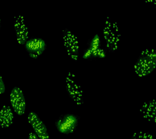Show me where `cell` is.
I'll return each instance as SVG.
<instances>
[{
    "mask_svg": "<svg viewBox=\"0 0 156 139\" xmlns=\"http://www.w3.org/2000/svg\"><path fill=\"white\" fill-rule=\"evenodd\" d=\"M80 117L76 114L67 113L61 114L55 122V126L61 134L68 135L78 129Z\"/></svg>",
    "mask_w": 156,
    "mask_h": 139,
    "instance_id": "obj_1",
    "label": "cell"
},
{
    "mask_svg": "<svg viewBox=\"0 0 156 139\" xmlns=\"http://www.w3.org/2000/svg\"><path fill=\"white\" fill-rule=\"evenodd\" d=\"M63 44L66 49L67 55L74 61L79 58V41L78 38L66 28L63 30Z\"/></svg>",
    "mask_w": 156,
    "mask_h": 139,
    "instance_id": "obj_2",
    "label": "cell"
},
{
    "mask_svg": "<svg viewBox=\"0 0 156 139\" xmlns=\"http://www.w3.org/2000/svg\"><path fill=\"white\" fill-rule=\"evenodd\" d=\"M24 46L29 57L33 59H38L47 48L46 41L37 37L28 39Z\"/></svg>",
    "mask_w": 156,
    "mask_h": 139,
    "instance_id": "obj_3",
    "label": "cell"
},
{
    "mask_svg": "<svg viewBox=\"0 0 156 139\" xmlns=\"http://www.w3.org/2000/svg\"><path fill=\"white\" fill-rule=\"evenodd\" d=\"M72 73L69 74L66 78V88L69 97L76 104L81 106L84 103V95L81 86L78 85L72 79Z\"/></svg>",
    "mask_w": 156,
    "mask_h": 139,
    "instance_id": "obj_4",
    "label": "cell"
},
{
    "mask_svg": "<svg viewBox=\"0 0 156 139\" xmlns=\"http://www.w3.org/2000/svg\"><path fill=\"white\" fill-rule=\"evenodd\" d=\"M9 101L13 111L18 115H23L25 113L26 102L21 89L14 86L10 94Z\"/></svg>",
    "mask_w": 156,
    "mask_h": 139,
    "instance_id": "obj_5",
    "label": "cell"
},
{
    "mask_svg": "<svg viewBox=\"0 0 156 139\" xmlns=\"http://www.w3.org/2000/svg\"><path fill=\"white\" fill-rule=\"evenodd\" d=\"M27 120L39 139H49V135L46 124L35 112L33 111L29 112Z\"/></svg>",
    "mask_w": 156,
    "mask_h": 139,
    "instance_id": "obj_6",
    "label": "cell"
},
{
    "mask_svg": "<svg viewBox=\"0 0 156 139\" xmlns=\"http://www.w3.org/2000/svg\"><path fill=\"white\" fill-rule=\"evenodd\" d=\"M14 28L17 42L20 45L24 46L29 38V33L28 28L23 15H19L16 17Z\"/></svg>",
    "mask_w": 156,
    "mask_h": 139,
    "instance_id": "obj_7",
    "label": "cell"
},
{
    "mask_svg": "<svg viewBox=\"0 0 156 139\" xmlns=\"http://www.w3.org/2000/svg\"><path fill=\"white\" fill-rule=\"evenodd\" d=\"M140 112L143 118L149 123H156V102L155 100L146 101L140 107Z\"/></svg>",
    "mask_w": 156,
    "mask_h": 139,
    "instance_id": "obj_8",
    "label": "cell"
},
{
    "mask_svg": "<svg viewBox=\"0 0 156 139\" xmlns=\"http://www.w3.org/2000/svg\"><path fill=\"white\" fill-rule=\"evenodd\" d=\"M14 115L9 106L3 105L0 111V127L2 129L9 127L13 124Z\"/></svg>",
    "mask_w": 156,
    "mask_h": 139,
    "instance_id": "obj_9",
    "label": "cell"
},
{
    "mask_svg": "<svg viewBox=\"0 0 156 139\" xmlns=\"http://www.w3.org/2000/svg\"><path fill=\"white\" fill-rule=\"evenodd\" d=\"M130 139H156L155 135L147 131H140L133 134Z\"/></svg>",
    "mask_w": 156,
    "mask_h": 139,
    "instance_id": "obj_10",
    "label": "cell"
},
{
    "mask_svg": "<svg viewBox=\"0 0 156 139\" xmlns=\"http://www.w3.org/2000/svg\"><path fill=\"white\" fill-rule=\"evenodd\" d=\"M5 91V86L4 82L0 74V94L4 93Z\"/></svg>",
    "mask_w": 156,
    "mask_h": 139,
    "instance_id": "obj_11",
    "label": "cell"
},
{
    "mask_svg": "<svg viewBox=\"0 0 156 139\" xmlns=\"http://www.w3.org/2000/svg\"><path fill=\"white\" fill-rule=\"evenodd\" d=\"M28 139H40L38 137L35 133H30L29 134Z\"/></svg>",
    "mask_w": 156,
    "mask_h": 139,
    "instance_id": "obj_12",
    "label": "cell"
},
{
    "mask_svg": "<svg viewBox=\"0 0 156 139\" xmlns=\"http://www.w3.org/2000/svg\"><path fill=\"white\" fill-rule=\"evenodd\" d=\"M91 40H96L97 41H100V37L98 34H96Z\"/></svg>",
    "mask_w": 156,
    "mask_h": 139,
    "instance_id": "obj_13",
    "label": "cell"
},
{
    "mask_svg": "<svg viewBox=\"0 0 156 139\" xmlns=\"http://www.w3.org/2000/svg\"><path fill=\"white\" fill-rule=\"evenodd\" d=\"M101 41H98V42H90V46H94V45L100 44H101Z\"/></svg>",
    "mask_w": 156,
    "mask_h": 139,
    "instance_id": "obj_14",
    "label": "cell"
},
{
    "mask_svg": "<svg viewBox=\"0 0 156 139\" xmlns=\"http://www.w3.org/2000/svg\"><path fill=\"white\" fill-rule=\"evenodd\" d=\"M99 48V47H94V48H92V47H89V49H90V50H92V51L97 50Z\"/></svg>",
    "mask_w": 156,
    "mask_h": 139,
    "instance_id": "obj_15",
    "label": "cell"
},
{
    "mask_svg": "<svg viewBox=\"0 0 156 139\" xmlns=\"http://www.w3.org/2000/svg\"><path fill=\"white\" fill-rule=\"evenodd\" d=\"M101 46V44H100L94 45V46H90V47H92V48H94V47H100V46Z\"/></svg>",
    "mask_w": 156,
    "mask_h": 139,
    "instance_id": "obj_16",
    "label": "cell"
},
{
    "mask_svg": "<svg viewBox=\"0 0 156 139\" xmlns=\"http://www.w3.org/2000/svg\"><path fill=\"white\" fill-rule=\"evenodd\" d=\"M108 30H106L105 31V32H103V35H105V36H107V34L108 33Z\"/></svg>",
    "mask_w": 156,
    "mask_h": 139,
    "instance_id": "obj_17",
    "label": "cell"
},
{
    "mask_svg": "<svg viewBox=\"0 0 156 139\" xmlns=\"http://www.w3.org/2000/svg\"><path fill=\"white\" fill-rule=\"evenodd\" d=\"M105 53H106V52H105V53H104V54L103 55H102V56H101V57H100L99 58H105V57H106Z\"/></svg>",
    "mask_w": 156,
    "mask_h": 139,
    "instance_id": "obj_18",
    "label": "cell"
},
{
    "mask_svg": "<svg viewBox=\"0 0 156 139\" xmlns=\"http://www.w3.org/2000/svg\"><path fill=\"white\" fill-rule=\"evenodd\" d=\"M97 52H96V53H95L94 54L92 55V57H94V58H95V57H97Z\"/></svg>",
    "mask_w": 156,
    "mask_h": 139,
    "instance_id": "obj_19",
    "label": "cell"
},
{
    "mask_svg": "<svg viewBox=\"0 0 156 139\" xmlns=\"http://www.w3.org/2000/svg\"><path fill=\"white\" fill-rule=\"evenodd\" d=\"M137 68H138L137 65H136V64H135V65H134V70H136V69H137Z\"/></svg>",
    "mask_w": 156,
    "mask_h": 139,
    "instance_id": "obj_20",
    "label": "cell"
},
{
    "mask_svg": "<svg viewBox=\"0 0 156 139\" xmlns=\"http://www.w3.org/2000/svg\"><path fill=\"white\" fill-rule=\"evenodd\" d=\"M103 37L106 40H107V38H108V37H107V36H105V35H103Z\"/></svg>",
    "mask_w": 156,
    "mask_h": 139,
    "instance_id": "obj_21",
    "label": "cell"
},
{
    "mask_svg": "<svg viewBox=\"0 0 156 139\" xmlns=\"http://www.w3.org/2000/svg\"><path fill=\"white\" fill-rule=\"evenodd\" d=\"M138 76L140 77H141L143 76V75H142V74H140V73H139V74L138 75Z\"/></svg>",
    "mask_w": 156,
    "mask_h": 139,
    "instance_id": "obj_22",
    "label": "cell"
},
{
    "mask_svg": "<svg viewBox=\"0 0 156 139\" xmlns=\"http://www.w3.org/2000/svg\"><path fill=\"white\" fill-rule=\"evenodd\" d=\"M135 72L136 73V74H137V75H138V74H139V73H140V72H139L138 71H137L136 70H135Z\"/></svg>",
    "mask_w": 156,
    "mask_h": 139,
    "instance_id": "obj_23",
    "label": "cell"
},
{
    "mask_svg": "<svg viewBox=\"0 0 156 139\" xmlns=\"http://www.w3.org/2000/svg\"><path fill=\"white\" fill-rule=\"evenodd\" d=\"M108 23H109V22H108V20H106V22H105V25H108Z\"/></svg>",
    "mask_w": 156,
    "mask_h": 139,
    "instance_id": "obj_24",
    "label": "cell"
},
{
    "mask_svg": "<svg viewBox=\"0 0 156 139\" xmlns=\"http://www.w3.org/2000/svg\"><path fill=\"white\" fill-rule=\"evenodd\" d=\"M115 48V50L118 49V46H114Z\"/></svg>",
    "mask_w": 156,
    "mask_h": 139,
    "instance_id": "obj_25",
    "label": "cell"
},
{
    "mask_svg": "<svg viewBox=\"0 0 156 139\" xmlns=\"http://www.w3.org/2000/svg\"><path fill=\"white\" fill-rule=\"evenodd\" d=\"M117 44H118V43H117V42H115L114 43H113V46H117Z\"/></svg>",
    "mask_w": 156,
    "mask_h": 139,
    "instance_id": "obj_26",
    "label": "cell"
},
{
    "mask_svg": "<svg viewBox=\"0 0 156 139\" xmlns=\"http://www.w3.org/2000/svg\"><path fill=\"white\" fill-rule=\"evenodd\" d=\"M112 50H113V52H114V51L115 50V48L114 47H112Z\"/></svg>",
    "mask_w": 156,
    "mask_h": 139,
    "instance_id": "obj_27",
    "label": "cell"
},
{
    "mask_svg": "<svg viewBox=\"0 0 156 139\" xmlns=\"http://www.w3.org/2000/svg\"><path fill=\"white\" fill-rule=\"evenodd\" d=\"M142 75H143V76H146V75H147L146 74H144V73H143L142 74Z\"/></svg>",
    "mask_w": 156,
    "mask_h": 139,
    "instance_id": "obj_28",
    "label": "cell"
},
{
    "mask_svg": "<svg viewBox=\"0 0 156 139\" xmlns=\"http://www.w3.org/2000/svg\"><path fill=\"white\" fill-rule=\"evenodd\" d=\"M1 19H0V30H1Z\"/></svg>",
    "mask_w": 156,
    "mask_h": 139,
    "instance_id": "obj_29",
    "label": "cell"
},
{
    "mask_svg": "<svg viewBox=\"0 0 156 139\" xmlns=\"http://www.w3.org/2000/svg\"><path fill=\"white\" fill-rule=\"evenodd\" d=\"M112 37H115V35L114 33H113L112 35Z\"/></svg>",
    "mask_w": 156,
    "mask_h": 139,
    "instance_id": "obj_30",
    "label": "cell"
},
{
    "mask_svg": "<svg viewBox=\"0 0 156 139\" xmlns=\"http://www.w3.org/2000/svg\"><path fill=\"white\" fill-rule=\"evenodd\" d=\"M112 39L114 40H116V37H115H115H112Z\"/></svg>",
    "mask_w": 156,
    "mask_h": 139,
    "instance_id": "obj_31",
    "label": "cell"
},
{
    "mask_svg": "<svg viewBox=\"0 0 156 139\" xmlns=\"http://www.w3.org/2000/svg\"><path fill=\"white\" fill-rule=\"evenodd\" d=\"M110 33V35H112V34L114 33V32H113V31H111Z\"/></svg>",
    "mask_w": 156,
    "mask_h": 139,
    "instance_id": "obj_32",
    "label": "cell"
},
{
    "mask_svg": "<svg viewBox=\"0 0 156 139\" xmlns=\"http://www.w3.org/2000/svg\"><path fill=\"white\" fill-rule=\"evenodd\" d=\"M111 23H111V22L108 23V25H111Z\"/></svg>",
    "mask_w": 156,
    "mask_h": 139,
    "instance_id": "obj_33",
    "label": "cell"
},
{
    "mask_svg": "<svg viewBox=\"0 0 156 139\" xmlns=\"http://www.w3.org/2000/svg\"><path fill=\"white\" fill-rule=\"evenodd\" d=\"M106 30H105L104 29H103V32H105V31Z\"/></svg>",
    "mask_w": 156,
    "mask_h": 139,
    "instance_id": "obj_34",
    "label": "cell"
},
{
    "mask_svg": "<svg viewBox=\"0 0 156 139\" xmlns=\"http://www.w3.org/2000/svg\"><path fill=\"white\" fill-rule=\"evenodd\" d=\"M115 24H113V26H115Z\"/></svg>",
    "mask_w": 156,
    "mask_h": 139,
    "instance_id": "obj_35",
    "label": "cell"
},
{
    "mask_svg": "<svg viewBox=\"0 0 156 139\" xmlns=\"http://www.w3.org/2000/svg\"><path fill=\"white\" fill-rule=\"evenodd\" d=\"M115 31H118V29H115Z\"/></svg>",
    "mask_w": 156,
    "mask_h": 139,
    "instance_id": "obj_36",
    "label": "cell"
},
{
    "mask_svg": "<svg viewBox=\"0 0 156 139\" xmlns=\"http://www.w3.org/2000/svg\"><path fill=\"white\" fill-rule=\"evenodd\" d=\"M107 20H108V19H109V17H107Z\"/></svg>",
    "mask_w": 156,
    "mask_h": 139,
    "instance_id": "obj_37",
    "label": "cell"
},
{
    "mask_svg": "<svg viewBox=\"0 0 156 139\" xmlns=\"http://www.w3.org/2000/svg\"><path fill=\"white\" fill-rule=\"evenodd\" d=\"M113 28H115V26H113Z\"/></svg>",
    "mask_w": 156,
    "mask_h": 139,
    "instance_id": "obj_38",
    "label": "cell"
},
{
    "mask_svg": "<svg viewBox=\"0 0 156 139\" xmlns=\"http://www.w3.org/2000/svg\"><path fill=\"white\" fill-rule=\"evenodd\" d=\"M147 2H150V0H147Z\"/></svg>",
    "mask_w": 156,
    "mask_h": 139,
    "instance_id": "obj_39",
    "label": "cell"
},
{
    "mask_svg": "<svg viewBox=\"0 0 156 139\" xmlns=\"http://www.w3.org/2000/svg\"><path fill=\"white\" fill-rule=\"evenodd\" d=\"M114 24H117V22H115V23H114Z\"/></svg>",
    "mask_w": 156,
    "mask_h": 139,
    "instance_id": "obj_40",
    "label": "cell"
},
{
    "mask_svg": "<svg viewBox=\"0 0 156 139\" xmlns=\"http://www.w3.org/2000/svg\"><path fill=\"white\" fill-rule=\"evenodd\" d=\"M152 1H153L152 0H151V1H150V2H152Z\"/></svg>",
    "mask_w": 156,
    "mask_h": 139,
    "instance_id": "obj_41",
    "label": "cell"
},
{
    "mask_svg": "<svg viewBox=\"0 0 156 139\" xmlns=\"http://www.w3.org/2000/svg\"><path fill=\"white\" fill-rule=\"evenodd\" d=\"M156 3L155 2V3H154V4L156 5Z\"/></svg>",
    "mask_w": 156,
    "mask_h": 139,
    "instance_id": "obj_42",
    "label": "cell"
}]
</instances>
